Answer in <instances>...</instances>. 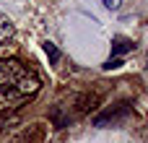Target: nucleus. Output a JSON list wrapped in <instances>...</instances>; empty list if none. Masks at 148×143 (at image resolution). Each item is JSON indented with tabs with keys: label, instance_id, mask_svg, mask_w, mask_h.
Returning <instances> with one entry per match:
<instances>
[{
	"label": "nucleus",
	"instance_id": "obj_1",
	"mask_svg": "<svg viewBox=\"0 0 148 143\" xmlns=\"http://www.w3.org/2000/svg\"><path fill=\"white\" fill-rule=\"evenodd\" d=\"M0 89H16V91H21V94H26V96L34 99L39 94L42 83H39L36 73L29 70L21 60L3 57L0 60Z\"/></svg>",
	"mask_w": 148,
	"mask_h": 143
},
{
	"label": "nucleus",
	"instance_id": "obj_2",
	"mask_svg": "<svg viewBox=\"0 0 148 143\" xmlns=\"http://www.w3.org/2000/svg\"><path fill=\"white\" fill-rule=\"evenodd\" d=\"M47 141V125L44 122H31L18 130H13L3 143H44Z\"/></svg>",
	"mask_w": 148,
	"mask_h": 143
},
{
	"label": "nucleus",
	"instance_id": "obj_3",
	"mask_svg": "<svg viewBox=\"0 0 148 143\" xmlns=\"http://www.w3.org/2000/svg\"><path fill=\"white\" fill-rule=\"evenodd\" d=\"M31 96L16 91V89H0V115H8V112H16L18 107H23Z\"/></svg>",
	"mask_w": 148,
	"mask_h": 143
},
{
	"label": "nucleus",
	"instance_id": "obj_4",
	"mask_svg": "<svg viewBox=\"0 0 148 143\" xmlns=\"http://www.w3.org/2000/svg\"><path fill=\"white\" fill-rule=\"evenodd\" d=\"M125 115H127V104H117L114 109L101 112V115L94 120V125H96V128H104V125H109V122H112V125H117V122H120Z\"/></svg>",
	"mask_w": 148,
	"mask_h": 143
},
{
	"label": "nucleus",
	"instance_id": "obj_5",
	"mask_svg": "<svg viewBox=\"0 0 148 143\" xmlns=\"http://www.w3.org/2000/svg\"><path fill=\"white\" fill-rule=\"evenodd\" d=\"M99 107V96L96 94H83V96H75V112H88V109H96Z\"/></svg>",
	"mask_w": 148,
	"mask_h": 143
},
{
	"label": "nucleus",
	"instance_id": "obj_6",
	"mask_svg": "<svg viewBox=\"0 0 148 143\" xmlns=\"http://www.w3.org/2000/svg\"><path fill=\"white\" fill-rule=\"evenodd\" d=\"M13 31H16L13 21H10L8 16H3V13H0V44H5V42L13 36Z\"/></svg>",
	"mask_w": 148,
	"mask_h": 143
},
{
	"label": "nucleus",
	"instance_id": "obj_7",
	"mask_svg": "<svg viewBox=\"0 0 148 143\" xmlns=\"http://www.w3.org/2000/svg\"><path fill=\"white\" fill-rule=\"evenodd\" d=\"M130 50H135V44H133V42H127V39H117V42H114V47H112L114 57H117V55H122V52H130Z\"/></svg>",
	"mask_w": 148,
	"mask_h": 143
},
{
	"label": "nucleus",
	"instance_id": "obj_8",
	"mask_svg": "<svg viewBox=\"0 0 148 143\" xmlns=\"http://www.w3.org/2000/svg\"><path fill=\"white\" fill-rule=\"evenodd\" d=\"M44 52H47V57H49V63H52V65L60 60V50H57L52 42H44Z\"/></svg>",
	"mask_w": 148,
	"mask_h": 143
},
{
	"label": "nucleus",
	"instance_id": "obj_9",
	"mask_svg": "<svg viewBox=\"0 0 148 143\" xmlns=\"http://www.w3.org/2000/svg\"><path fill=\"white\" fill-rule=\"evenodd\" d=\"M101 68H104V70H117V68H122V57H109Z\"/></svg>",
	"mask_w": 148,
	"mask_h": 143
},
{
	"label": "nucleus",
	"instance_id": "obj_10",
	"mask_svg": "<svg viewBox=\"0 0 148 143\" xmlns=\"http://www.w3.org/2000/svg\"><path fill=\"white\" fill-rule=\"evenodd\" d=\"M13 125H18L16 117H0V130H8V128H13Z\"/></svg>",
	"mask_w": 148,
	"mask_h": 143
},
{
	"label": "nucleus",
	"instance_id": "obj_11",
	"mask_svg": "<svg viewBox=\"0 0 148 143\" xmlns=\"http://www.w3.org/2000/svg\"><path fill=\"white\" fill-rule=\"evenodd\" d=\"M101 3H104V8H107V10H117V8L122 5V0H101Z\"/></svg>",
	"mask_w": 148,
	"mask_h": 143
}]
</instances>
